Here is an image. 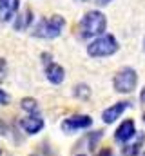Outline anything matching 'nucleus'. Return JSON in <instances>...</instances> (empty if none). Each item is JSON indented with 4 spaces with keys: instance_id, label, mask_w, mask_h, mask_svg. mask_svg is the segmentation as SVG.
<instances>
[{
    "instance_id": "nucleus-8",
    "label": "nucleus",
    "mask_w": 145,
    "mask_h": 156,
    "mask_svg": "<svg viewBox=\"0 0 145 156\" xmlns=\"http://www.w3.org/2000/svg\"><path fill=\"white\" fill-rule=\"evenodd\" d=\"M44 73H45V78H47L51 83H55V85H58V83H62V82L65 80V69H64L60 64L53 62V60L45 62Z\"/></svg>"
},
{
    "instance_id": "nucleus-3",
    "label": "nucleus",
    "mask_w": 145,
    "mask_h": 156,
    "mask_svg": "<svg viewBox=\"0 0 145 156\" xmlns=\"http://www.w3.org/2000/svg\"><path fill=\"white\" fill-rule=\"evenodd\" d=\"M118 49H120V44L116 37L111 33H104L89 42L87 55L91 58H105V56H112L114 53H118Z\"/></svg>"
},
{
    "instance_id": "nucleus-5",
    "label": "nucleus",
    "mask_w": 145,
    "mask_h": 156,
    "mask_svg": "<svg viewBox=\"0 0 145 156\" xmlns=\"http://www.w3.org/2000/svg\"><path fill=\"white\" fill-rule=\"evenodd\" d=\"M91 125H93V118L89 115H72V116L65 118L60 127L65 133H74V131H80V129H89Z\"/></svg>"
},
{
    "instance_id": "nucleus-1",
    "label": "nucleus",
    "mask_w": 145,
    "mask_h": 156,
    "mask_svg": "<svg viewBox=\"0 0 145 156\" xmlns=\"http://www.w3.org/2000/svg\"><path fill=\"white\" fill-rule=\"evenodd\" d=\"M105 29H107V18H105V15H104L102 11H98V9L87 11V13L82 16L80 24H78V33H80L82 38H85V40L96 38V37L104 35Z\"/></svg>"
},
{
    "instance_id": "nucleus-16",
    "label": "nucleus",
    "mask_w": 145,
    "mask_h": 156,
    "mask_svg": "<svg viewBox=\"0 0 145 156\" xmlns=\"http://www.w3.org/2000/svg\"><path fill=\"white\" fill-rule=\"evenodd\" d=\"M93 2H94L96 5H109L112 0H93Z\"/></svg>"
},
{
    "instance_id": "nucleus-10",
    "label": "nucleus",
    "mask_w": 145,
    "mask_h": 156,
    "mask_svg": "<svg viewBox=\"0 0 145 156\" xmlns=\"http://www.w3.org/2000/svg\"><path fill=\"white\" fill-rule=\"evenodd\" d=\"M143 144H145V134L143 133H136V136L123 145L122 156H138L142 147H143Z\"/></svg>"
},
{
    "instance_id": "nucleus-13",
    "label": "nucleus",
    "mask_w": 145,
    "mask_h": 156,
    "mask_svg": "<svg viewBox=\"0 0 145 156\" xmlns=\"http://www.w3.org/2000/svg\"><path fill=\"white\" fill-rule=\"evenodd\" d=\"M20 107H22L26 113H29V115H38V104H36L35 98H22Z\"/></svg>"
},
{
    "instance_id": "nucleus-9",
    "label": "nucleus",
    "mask_w": 145,
    "mask_h": 156,
    "mask_svg": "<svg viewBox=\"0 0 145 156\" xmlns=\"http://www.w3.org/2000/svg\"><path fill=\"white\" fill-rule=\"evenodd\" d=\"M127 109H129V102H116V104L109 105L107 109H104V113H102L104 123H114Z\"/></svg>"
},
{
    "instance_id": "nucleus-19",
    "label": "nucleus",
    "mask_w": 145,
    "mask_h": 156,
    "mask_svg": "<svg viewBox=\"0 0 145 156\" xmlns=\"http://www.w3.org/2000/svg\"><path fill=\"white\" fill-rule=\"evenodd\" d=\"M4 78V66H2V62H0V80Z\"/></svg>"
},
{
    "instance_id": "nucleus-17",
    "label": "nucleus",
    "mask_w": 145,
    "mask_h": 156,
    "mask_svg": "<svg viewBox=\"0 0 145 156\" xmlns=\"http://www.w3.org/2000/svg\"><path fill=\"white\" fill-rule=\"evenodd\" d=\"M98 156H112V153H111V149H104L98 153Z\"/></svg>"
},
{
    "instance_id": "nucleus-14",
    "label": "nucleus",
    "mask_w": 145,
    "mask_h": 156,
    "mask_svg": "<svg viewBox=\"0 0 145 156\" xmlns=\"http://www.w3.org/2000/svg\"><path fill=\"white\" fill-rule=\"evenodd\" d=\"M74 94H76L78 98H87V96L91 94V89H89L85 83H80V85L74 87Z\"/></svg>"
},
{
    "instance_id": "nucleus-12",
    "label": "nucleus",
    "mask_w": 145,
    "mask_h": 156,
    "mask_svg": "<svg viewBox=\"0 0 145 156\" xmlns=\"http://www.w3.org/2000/svg\"><path fill=\"white\" fill-rule=\"evenodd\" d=\"M31 22H33V11L31 9H24L22 13H18L15 16L13 27H15V31H26V29H29Z\"/></svg>"
},
{
    "instance_id": "nucleus-15",
    "label": "nucleus",
    "mask_w": 145,
    "mask_h": 156,
    "mask_svg": "<svg viewBox=\"0 0 145 156\" xmlns=\"http://www.w3.org/2000/svg\"><path fill=\"white\" fill-rule=\"evenodd\" d=\"M7 102H9V96H7V93L0 89V104H7Z\"/></svg>"
},
{
    "instance_id": "nucleus-20",
    "label": "nucleus",
    "mask_w": 145,
    "mask_h": 156,
    "mask_svg": "<svg viewBox=\"0 0 145 156\" xmlns=\"http://www.w3.org/2000/svg\"><path fill=\"white\" fill-rule=\"evenodd\" d=\"M143 49H145V40H143Z\"/></svg>"
},
{
    "instance_id": "nucleus-21",
    "label": "nucleus",
    "mask_w": 145,
    "mask_h": 156,
    "mask_svg": "<svg viewBox=\"0 0 145 156\" xmlns=\"http://www.w3.org/2000/svg\"><path fill=\"white\" fill-rule=\"evenodd\" d=\"M80 2H87V0H80Z\"/></svg>"
},
{
    "instance_id": "nucleus-7",
    "label": "nucleus",
    "mask_w": 145,
    "mask_h": 156,
    "mask_svg": "<svg viewBox=\"0 0 145 156\" xmlns=\"http://www.w3.org/2000/svg\"><path fill=\"white\" fill-rule=\"evenodd\" d=\"M20 9V0H0V24L15 20Z\"/></svg>"
},
{
    "instance_id": "nucleus-6",
    "label": "nucleus",
    "mask_w": 145,
    "mask_h": 156,
    "mask_svg": "<svg viewBox=\"0 0 145 156\" xmlns=\"http://www.w3.org/2000/svg\"><path fill=\"white\" fill-rule=\"evenodd\" d=\"M134 136H136V123H134V120H123L118 125V129L114 131V140L122 142V144H127Z\"/></svg>"
},
{
    "instance_id": "nucleus-4",
    "label": "nucleus",
    "mask_w": 145,
    "mask_h": 156,
    "mask_svg": "<svg viewBox=\"0 0 145 156\" xmlns=\"http://www.w3.org/2000/svg\"><path fill=\"white\" fill-rule=\"evenodd\" d=\"M138 85V73L134 67H122L114 78H112V87L116 93H122V94H129L136 89Z\"/></svg>"
},
{
    "instance_id": "nucleus-11",
    "label": "nucleus",
    "mask_w": 145,
    "mask_h": 156,
    "mask_svg": "<svg viewBox=\"0 0 145 156\" xmlns=\"http://www.w3.org/2000/svg\"><path fill=\"white\" fill-rule=\"evenodd\" d=\"M20 125L27 134H38L44 129V120L40 118V115H29L20 122Z\"/></svg>"
},
{
    "instance_id": "nucleus-18",
    "label": "nucleus",
    "mask_w": 145,
    "mask_h": 156,
    "mask_svg": "<svg viewBox=\"0 0 145 156\" xmlns=\"http://www.w3.org/2000/svg\"><path fill=\"white\" fill-rule=\"evenodd\" d=\"M140 100H142V104H145V85H143V89L140 91Z\"/></svg>"
},
{
    "instance_id": "nucleus-22",
    "label": "nucleus",
    "mask_w": 145,
    "mask_h": 156,
    "mask_svg": "<svg viewBox=\"0 0 145 156\" xmlns=\"http://www.w3.org/2000/svg\"><path fill=\"white\" fill-rule=\"evenodd\" d=\"M78 156H85V154H78Z\"/></svg>"
},
{
    "instance_id": "nucleus-2",
    "label": "nucleus",
    "mask_w": 145,
    "mask_h": 156,
    "mask_svg": "<svg viewBox=\"0 0 145 156\" xmlns=\"http://www.w3.org/2000/svg\"><path fill=\"white\" fill-rule=\"evenodd\" d=\"M65 27V18L62 15H53L49 18H42L38 20L33 27V37L36 38H44V40H51V38H56L62 35Z\"/></svg>"
}]
</instances>
